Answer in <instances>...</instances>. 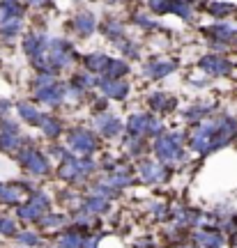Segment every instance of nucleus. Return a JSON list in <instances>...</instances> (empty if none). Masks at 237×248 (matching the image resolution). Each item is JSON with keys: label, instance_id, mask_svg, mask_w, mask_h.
Here are the masks:
<instances>
[{"label": "nucleus", "instance_id": "nucleus-16", "mask_svg": "<svg viewBox=\"0 0 237 248\" xmlns=\"http://www.w3.org/2000/svg\"><path fill=\"white\" fill-rule=\"evenodd\" d=\"M18 113H21V117L30 124H42V117H44V115H39L30 104H18Z\"/></svg>", "mask_w": 237, "mask_h": 248}, {"label": "nucleus", "instance_id": "nucleus-2", "mask_svg": "<svg viewBox=\"0 0 237 248\" xmlns=\"http://www.w3.org/2000/svg\"><path fill=\"white\" fill-rule=\"evenodd\" d=\"M18 163L33 172V175H46L49 172V161L44 159V154H39L35 150H21L18 152Z\"/></svg>", "mask_w": 237, "mask_h": 248}, {"label": "nucleus", "instance_id": "nucleus-22", "mask_svg": "<svg viewBox=\"0 0 237 248\" xmlns=\"http://www.w3.org/2000/svg\"><path fill=\"white\" fill-rule=\"evenodd\" d=\"M81 244H83V239H81L76 232H71V234H65V239H62V248H79Z\"/></svg>", "mask_w": 237, "mask_h": 248}, {"label": "nucleus", "instance_id": "nucleus-4", "mask_svg": "<svg viewBox=\"0 0 237 248\" xmlns=\"http://www.w3.org/2000/svg\"><path fill=\"white\" fill-rule=\"evenodd\" d=\"M39 101H44V104H49V106H58L62 99V88L58 85V83H53V85H46V88H39L35 94Z\"/></svg>", "mask_w": 237, "mask_h": 248}, {"label": "nucleus", "instance_id": "nucleus-6", "mask_svg": "<svg viewBox=\"0 0 237 248\" xmlns=\"http://www.w3.org/2000/svg\"><path fill=\"white\" fill-rule=\"evenodd\" d=\"M99 85H102L106 97H111V99H122L127 94V90H129V85L124 80H102Z\"/></svg>", "mask_w": 237, "mask_h": 248}, {"label": "nucleus", "instance_id": "nucleus-5", "mask_svg": "<svg viewBox=\"0 0 237 248\" xmlns=\"http://www.w3.org/2000/svg\"><path fill=\"white\" fill-rule=\"evenodd\" d=\"M46 37L44 35H30L26 39V53L33 58V60H42V53L46 51Z\"/></svg>", "mask_w": 237, "mask_h": 248}, {"label": "nucleus", "instance_id": "nucleus-3", "mask_svg": "<svg viewBox=\"0 0 237 248\" xmlns=\"http://www.w3.org/2000/svg\"><path fill=\"white\" fill-rule=\"evenodd\" d=\"M69 145L74 147V150L83 152V154H90V152H95L97 140L90 131H74L69 136Z\"/></svg>", "mask_w": 237, "mask_h": 248}, {"label": "nucleus", "instance_id": "nucleus-12", "mask_svg": "<svg viewBox=\"0 0 237 248\" xmlns=\"http://www.w3.org/2000/svg\"><path fill=\"white\" fill-rule=\"evenodd\" d=\"M0 14H2V18H18L23 14V7L18 5V0H2L0 2Z\"/></svg>", "mask_w": 237, "mask_h": 248}, {"label": "nucleus", "instance_id": "nucleus-8", "mask_svg": "<svg viewBox=\"0 0 237 248\" xmlns=\"http://www.w3.org/2000/svg\"><path fill=\"white\" fill-rule=\"evenodd\" d=\"M201 67L205 71H210V74H217V76H223V74L230 71V64L226 60H221V58H203Z\"/></svg>", "mask_w": 237, "mask_h": 248}, {"label": "nucleus", "instance_id": "nucleus-13", "mask_svg": "<svg viewBox=\"0 0 237 248\" xmlns=\"http://www.w3.org/2000/svg\"><path fill=\"white\" fill-rule=\"evenodd\" d=\"M74 26H76V30H79L81 35H90V32L95 30V21H92V16H90L88 12H83V14L76 16Z\"/></svg>", "mask_w": 237, "mask_h": 248}, {"label": "nucleus", "instance_id": "nucleus-27", "mask_svg": "<svg viewBox=\"0 0 237 248\" xmlns=\"http://www.w3.org/2000/svg\"><path fill=\"white\" fill-rule=\"evenodd\" d=\"M28 2H33V5H39V2H44V0H28Z\"/></svg>", "mask_w": 237, "mask_h": 248}, {"label": "nucleus", "instance_id": "nucleus-14", "mask_svg": "<svg viewBox=\"0 0 237 248\" xmlns=\"http://www.w3.org/2000/svg\"><path fill=\"white\" fill-rule=\"evenodd\" d=\"M150 104H152V108L154 110H170V108H175V99L166 97V94H152V99H150Z\"/></svg>", "mask_w": 237, "mask_h": 248}, {"label": "nucleus", "instance_id": "nucleus-21", "mask_svg": "<svg viewBox=\"0 0 237 248\" xmlns=\"http://www.w3.org/2000/svg\"><path fill=\"white\" fill-rule=\"evenodd\" d=\"M21 30V23H18V18H5L2 23H0V32L5 37H14Z\"/></svg>", "mask_w": 237, "mask_h": 248}, {"label": "nucleus", "instance_id": "nucleus-19", "mask_svg": "<svg viewBox=\"0 0 237 248\" xmlns=\"http://www.w3.org/2000/svg\"><path fill=\"white\" fill-rule=\"evenodd\" d=\"M85 64H88L92 71H104V67L108 64V58L102 53H95V55H88L85 58Z\"/></svg>", "mask_w": 237, "mask_h": 248}, {"label": "nucleus", "instance_id": "nucleus-1", "mask_svg": "<svg viewBox=\"0 0 237 248\" xmlns=\"http://www.w3.org/2000/svg\"><path fill=\"white\" fill-rule=\"evenodd\" d=\"M180 142H182V138H180V133H170V136H161L157 140V156L164 163H170V161H177L180 156H182V150H180Z\"/></svg>", "mask_w": 237, "mask_h": 248}, {"label": "nucleus", "instance_id": "nucleus-24", "mask_svg": "<svg viewBox=\"0 0 237 248\" xmlns=\"http://www.w3.org/2000/svg\"><path fill=\"white\" fill-rule=\"evenodd\" d=\"M104 32L108 37H118L122 32V26H118V23H108V28H104Z\"/></svg>", "mask_w": 237, "mask_h": 248}, {"label": "nucleus", "instance_id": "nucleus-17", "mask_svg": "<svg viewBox=\"0 0 237 248\" xmlns=\"http://www.w3.org/2000/svg\"><path fill=\"white\" fill-rule=\"evenodd\" d=\"M175 69V64H173V62H152V64H150L148 69V74L150 76H166V74H170V71Z\"/></svg>", "mask_w": 237, "mask_h": 248}, {"label": "nucleus", "instance_id": "nucleus-23", "mask_svg": "<svg viewBox=\"0 0 237 248\" xmlns=\"http://www.w3.org/2000/svg\"><path fill=\"white\" fill-rule=\"evenodd\" d=\"M170 2L173 0H150V7L154 9V12H166L170 7Z\"/></svg>", "mask_w": 237, "mask_h": 248}, {"label": "nucleus", "instance_id": "nucleus-9", "mask_svg": "<svg viewBox=\"0 0 237 248\" xmlns=\"http://www.w3.org/2000/svg\"><path fill=\"white\" fill-rule=\"evenodd\" d=\"M141 175L145 182H159V179H164V168L161 166H157V163H150V161H145L141 166Z\"/></svg>", "mask_w": 237, "mask_h": 248}, {"label": "nucleus", "instance_id": "nucleus-26", "mask_svg": "<svg viewBox=\"0 0 237 248\" xmlns=\"http://www.w3.org/2000/svg\"><path fill=\"white\" fill-rule=\"evenodd\" d=\"M212 12L214 14H230L233 9H230V5H212Z\"/></svg>", "mask_w": 237, "mask_h": 248}, {"label": "nucleus", "instance_id": "nucleus-25", "mask_svg": "<svg viewBox=\"0 0 237 248\" xmlns=\"http://www.w3.org/2000/svg\"><path fill=\"white\" fill-rule=\"evenodd\" d=\"M18 241L21 244H37V234H33V232H23V234H18Z\"/></svg>", "mask_w": 237, "mask_h": 248}, {"label": "nucleus", "instance_id": "nucleus-11", "mask_svg": "<svg viewBox=\"0 0 237 248\" xmlns=\"http://www.w3.org/2000/svg\"><path fill=\"white\" fill-rule=\"evenodd\" d=\"M97 126H99V131L104 133V136H115V133L120 131V122L111 115H102L97 120Z\"/></svg>", "mask_w": 237, "mask_h": 248}, {"label": "nucleus", "instance_id": "nucleus-18", "mask_svg": "<svg viewBox=\"0 0 237 248\" xmlns=\"http://www.w3.org/2000/svg\"><path fill=\"white\" fill-rule=\"evenodd\" d=\"M0 202H7V204L18 202V188L17 186L0 184Z\"/></svg>", "mask_w": 237, "mask_h": 248}, {"label": "nucleus", "instance_id": "nucleus-15", "mask_svg": "<svg viewBox=\"0 0 237 248\" xmlns=\"http://www.w3.org/2000/svg\"><path fill=\"white\" fill-rule=\"evenodd\" d=\"M124 71H127V64L122 60H108V64L104 67V74L108 76V80L118 78V76H122Z\"/></svg>", "mask_w": 237, "mask_h": 248}, {"label": "nucleus", "instance_id": "nucleus-20", "mask_svg": "<svg viewBox=\"0 0 237 248\" xmlns=\"http://www.w3.org/2000/svg\"><path fill=\"white\" fill-rule=\"evenodd\" d=\"M42 129L46 131V136H51V138H55L58 133H60V122L55 120V117H42V124H39Z\"/></svg>", "mask_w": 237, "mask_h": 248}, {"label": "nucleus", "instance_id": "nucleus-7", "mask_svg": "<svg viewBox=\"0 0 237 248\" xmlns=\"http://www.w3.org/2000/svg\"><path fill=\"white\" fill-rule=\"evenodd\" d=\"M150 120L152 117H148V115H134L129 120V124H127V129H129V133H132L134 138H141V136H145L150 131Z\"/></svg>", "mask_w": 237, "mask_h": 248}, {"label": "nucleus", "instance_id": "nucleus-10", "mask_svg": "<svg viewBox=\"0 0 237 248\" xmlns=\"http://www.w3.org/2000/svg\"><path fill=\"white\" fill-rule=\"evenodd\" d=\"M18 147H21L18 133H9V131L0 133V152H17Z\"/></svg>", "mask_w": 237, "mask_h": 248}]
</instances>
